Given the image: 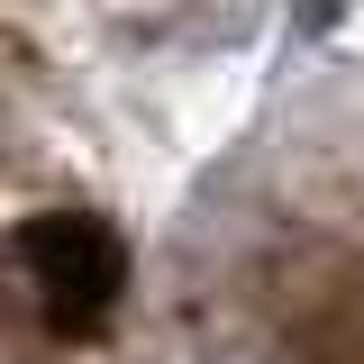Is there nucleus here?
I'll return each instance as SVG.
<instances>
[{"instance_id": "nucleus-1", "label": "nucleus", "mask_w": 364, "mask_h": 364, "mask_svg": "<svg viewBox=\"0 0 364 364\" xmlns=\"http://www.w3.org/2000/svg\"><path fill=\"white\" fill-rule=\"evenodd\" d=\"M18 264L37 282V310L64 328V337H82L100 318L119 310V282H128V246L109 237L100 219L82 210H46V219L18 228Z\"/></svg>"}, {"instance_id": "nucleus-2", "label": "nucleus", "mask_w": 364, "mask_h": 364, "mask_svg": "<svg viewBox=\"0 0 364 364\" xmlns=\"http://www.w3.org/2000/svg\"><path fill=\"white\" fill-rule=\"evenodd\" d=\"M191 364H282L273 346H255V337H219V346H200Z\"/></svg>"}]
</instances>
